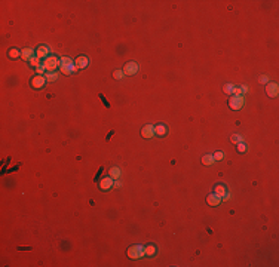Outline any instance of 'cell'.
Returning a JSON list of instances; mask_svg holds the SVG:
<instances>
[{
    "instance_id": "cell-2",
    "label": "cell",
    "mask_w": 279,
    "mask_h": 267,
    "mask_svg": "<svg viewBox=\"0 0 279 267\" xmlns=\"http://www.w3.org/2000/svg\"><path fill=\"white\" fill-rule=\"evenodd\" d=\"M244 104H245L244 95H233L232 98H229V107L232 110H241Z\"/></svg>"
},
{
    "instance_id": "cell-31",
    "label": "cell",
    "mask_w": 279,
    "mask_h": 267,
    "mask_svg": "<svg viewBox=\"0 0 279 267\" xmlns=\"http://www.w3.org/2000/svg\"><path fill=\"white\" fill-rule=\"evenodd\" d=\"M229 199H230V194H229V193H226L224 196L221 197V200H224V202H226V200H229Z\"/></svg>"
},
{
    "instance_id": "cell-3",
    "label": "cell",
    "mask_w": 279,
    "mask_h": 267,
    "mask_svg": "<svg viewBox=\"0 0 279 267\" xmlns=\"http://www.w3.org/2000/svg\"><path fill=\"white\" fill-rule=\"evenodd\" d=\"M43 66H45V68H46L48 71H54V70L61 67V60L56 58V57H48V58L45 60V62H43Z\"/></svg>"
},
{
    "instance_id": "cell-6",
    "label": "cell",
    "mask_w": 279,
    "mask_h": 267,
    "mask_svg": "<svg viewBox=\"0 0 279 267\" xmlns=\"http://www.w3.org/2000/svg\"><path fill=\"white\" fill-rule=\"evenodd\" d=\"M88 64H89V60H88V57H85V55L77 57L74 61V66L77 67V70H82L85 67H88Z\"/></svg>"
},
{
    "instance_id": "cell-4",
    "label": "cell",
    "mask_w": 279,
    "mask_h": 267,
    "mask_svg": "<svg viewBox=\"0 0 279 267\" xmlns=\"http://www.w3.org/2000/svg\"><path fill=\"white\" fill-rule=\"evenodd\" d=\"M137 71H138V64H137L135 61H129V62H126L125 67H123L125 76H134V74H137Z\"/></svg>"
},
{
    "instance_id": "cell-9",
    "label": "cell",
    "mask_w": 279,
    "mask_h": 267,
    "mask_svg": "<svg viewBox=\"0 0 279 267\" xmlns=\"http://www.w3.org/2000/svg\"><path fill=\"white\" fill-rule=\"evenodd\" d=\"M60 70H61V73L62 74H73L74 71H77V67L74 66V62L73 64H68V66H65V64H61V67H60Z\"/></svg>"
},
{
    "instance_id": "cell-16",
    "label": "cell",
    "mask_w": 279,
    "mask_h": 267,
    "mask_svg": "<svg viewBox=\"0 0 279 267\" xmlns=\"http://www.w3.org/2000/svg\"><path fill=\"white\" fill-rule=\"evenodd\" d=\"M21 55H22V51H18V49H15V48H12V49L7 51V57L12 58V60L18 58V57H21Z\"/></svg>"
},
{
    "instance_id": "cell-20",
    "label": "cell",
    "mask_w": 279,
    "mask_h": 267,
    "mask_svg": "<svg viewBox=\"0 0 279 267\" xmlns=\"http://www.w3.org/2000/svg\"><path fill=\"white\" fill-rule=\"evenodd\" d=\"M45 77H46L48 82H55V80L58 79V74L55 73V71H48V73L45 74Z\"/></svg>"
},
{
    "instance_id": "cell-26",
    "label": "cell",
    "mask_w": 279,
    "mask_h": 267,
    "mask_svg": "<svg viewBox=\"0 0 279 267\" xmlns=\"http://www.w3.org/2000/svg\"><path fill=\"white\" fill-rule=\"evenodd\" d=\"M212 156H214V159H215V160H223V159H224V153H223V152H217V153H214Z\"/></svg>"
},
{
    "instance_id": "cell-15",
    "label": "cell",
    "mask_w": 279,
    "mask_h": 267,
    "mask_svg": "<svg viewBox=\"0 0 279 267\" xmlns=\"http://www.w3.org/2000/svg\"><path fill=\"white\" fill-rule=\"evenodd\" d=\"M214 193L218 194L220 197H223V196L227 193V190H226V187L223 186V184H217V186H215V188H214Z\"/></svg>"
},
{
    "instance_id": "cell-13",
    "label": "cell",
    "mask_w": 279,
    "mask_h": 267,
    "mask_svg": "<svg viewBox=\"0 0 279 267\" xmlns=\"http://www.w3.org/2000/svg\"><path fill=\"white\" fill-rule=\"evenodd\" d=\"M155 134L159 135V137H165V135L168 134V128L165 126V125H162V123H159V125L155 126Z\"/></svg>"
},
{
    "instance_id": "cell-29",
    "label": "cell",
    "mask_w": 279,
    "mask_h": 267,
    "mask_svg": "<svg viewBox=\"0 0 279 267\" xmlns=\"http://www.w3.org/2000/svg\"><path fill=\"white\" fill-rule=\"evenodd\" d=\"M45 70H46V68H45V66H43V64H42L40 67H37V68H36L37 74H40V76H42V73H45Z\"/></svg>"
},
{
    "instance_id": "cell-17",
    "label": "cell",
    "mask_w": 279,
    "mask_h": 267,
    "mask_svg": "<svg viewBox=\"0 0 279 267\" xmlns=\"http://www.w3.org/2000/svg\"><path fill=\"white\" fill-rule=\"evenodd\" d=\"M109 174L113 180H117V178L120 177V169H119L117 166H113V168H110L109 169Z\"/></svg>"
},
{
    "instance_id": "cell-30",
    "label": "cell",
    "mask_w": 279,
    "mask_h": 267,
    "mask_svg": "<svg viewBox=\"0 0 279 267\" xmlns=\"http://www.w3.org/2000/svg\"><path fill=\"white\" fill-rule=\"evenodd\" d=\"M260 82H261V83H267V82H269V77H267V76H261V77H260Z\"/></svg>"
},
{
    "instance_id": "cell-12",
    "label": "cell",
    "mask_w": 279,
    "mask_h": 267,
    "mask_svg": "<svg viewBox=\"0 0 279 267\" xmlns=\"http://www.w3.org/2000/svg\"><path fill=\"white\" fill-rule=\"evenodd\" d=\"M113 186V178L111 177H104L101 181H100V188L101 190H109Z\"/></svg>"
},
{
    "instance_id": "cell-18",
    "label": "cell",
    "mask_w": 279,
    "mask_h": 267,
    "mask_svg": "<svg viewBox=\"0 0 279 267\" xmlns=\"http://www.w3.org/2000/svg\"><path fill=\"white\" fill-rule=\"evenodd\" d=\"M214 162H215V159H214V156H212V154H205L204 157H202V163H204V165H206V166L212 165Z\"/></svg>"
},
{
    "instance_id": "cell-10",
    "label": "cell",
    "mask_w": 279,
    "mask_h": 267,
    "mask_svg": "<svg viewBox=\"0 0 279 267\" xmlns=\"http://www.w3.org/2000/svg\"><path fill=\"white\" fill-rule=\"evenodd\" d=\"M48 55H49V48L48 46H39L37 49H36V57L39 58V60H42V58H48Z\"/></svg>"
},
{
    "instance_id": "cell-21",
    "label": "cell",
    "mask_w": 279,
    "mask_h": 267,
    "mask_svg": "<svg viewBox=\"0 0 279 267\" xmlns=\"http://www.w3.org/2000/svg\"><path fill=\"white\" fill-rule=\"evenodd\" d=\"M233 88H235V85H232V83H226L224 86H223V91H224L226 93H229V95H233Z\"/></svg>"
},
{
    "instance_id": "cell-28",
    "label": "cell",
    "mask_w": 279,
    "mask_h": 267,
    "mask_svg": "<svg viewBox=\"0 0 279 267\" xmlns=\"http://www.w3.org/2000/svg\"><path fill=\"white\" fill-rule=\"evenodd\" d=\"M61 60V64H65V66H68V64H73V61L70 60L68 57H62V58H60Z\"/></svg>"
},
{
    "instance_id": "cell-19",
    "label": "cell",
    "mask_w": 279,
    "mask_h": 267,
    "mask_svg": "<svg viewBox=\"0 0 279 267\" xmlns=\"http://www.w3.org/2000/svg\"><path fill=\"white\" fill-rule=\"evenodd\" d=\"M144 252H146V255H149V257H153V255L156 254V247H155V245H147V247L144 248Z\"/></svg>"
},
{
    "instance_id": "cell-14",
    "label": "cell",
    "mask_w": 279,
    "mask_h": 267,
    "mask_svg": "<svg viewBox=\"0 0 279 267\" xmlns=\"http://www.w3.org/2000/svg\"><path fill=\"white\" fill-rule=\"evenodd\" d=\"M33 49L31 48H25V49H22V55H21V58L22 60H27L30 61V58H33Z\"/></svg>"
},
{
    "instance_id": "cell-27",
    "label": "cell",
    "mask_w": 279,
    "mask_h": 267,
    "mask_svg": "<svg viewBox=\"0 0 279 267\" xmlns=\"http://www.w3.org/2000/svg\"><path fill=\"white\" fill-rule=\"evenodd\" d=\"M233 95H244V91L241 86H235L233 88Z\"/></svg>"
},
{
    "instance_id": "cell-1",
    "label": "cell",
    "mask_w": 279,
    "mask_h": 267,
    "mask_svg": "<svg viewBox=\"0 0 279 267\" xmlns=\"http://www.w3.org/2000/svg\"><path fill=\"white\" fill-rule=\"evenodd\" d=\"M126 255H128L129 258H132V260L141 258V257L146 255V252H144V247H141V245H132V247L128 248Z\"/></svg>"
},
{
    "instance_id": "cell-24",
    "label": "cell",
    "mask_w": 279,
    "mask_h": 267,
    "mask_svg": "<svg viewBox=\"0 0 279 267\" xmlns=\"http://www.w3.org/2000/svg\"><path fill=\"white\" fill-rule=\"evenodd\" d=\"M236 146H238V152H239V153H244V152H246V144L244 143V141H242V143H238Z\"/></svg>"
},
{
    "instance_id": "cell-11",
    "label": "cell",
    "mask_w": 279,
    "mask_h": 267,
    "mask_svg": "<svg viewBox=\"0 0 279 267\" xmlns=\"http://www.w3.org/2000/svg\"><path fill=\"white\" fill-rule=\"evenodd\" d=\"M220 202H221V197L215 193H211L206 197V203H208L209 206H217V205H220Z\"/></svg>"
},
{
    "instance_id": "cell-25",
    "label": "cell",
    "mask_w": 279,
    "mask_h": 267,
    "mask_svg": "<svg viewBox=\"0 0 279 267\" xmlns=\"http://www.w3.org/2000/svg\"><path fill=\"white\" fill-rule=\"evenodd\" d=\"M123 76H125L123 70H116L115 73H113V77H115V79H123Z\"/></svg>"
},
{
    "instance_id": "cell-8",
    "label": "cell",
    "mask_w": 279,
    "mask_h": 267,
    "mask_svg": "<svg viewBox=\"0 0 279 267\" xmlns=\"http://www.w3.org/2000/svg\"><path fill=\"white\" fill-rule=\"evenodd\" d=\"M141 135H143L144 138H151L153 135H156V134H155V126H153V125H146V126H143Z\"/></svg>"
},
{
    "instance_id": "cell-5",
    "label": "cell",
    "mask_w": 279,
    "mask_h": 267,
    "mask_svg": "<svg viewBox=\"0 0 279 267\" xmlns=\"http://www.w3.org/2000/svg\"><path fill=\"white\" fill-rule=\"evenodd\" d=\"M45 83H46V77L45 76H40V74H37V76H34L33 79H31V86L34 89H40V88L45 86Z\"/></svg>"
},
{
    "instance_id": "cell-23",
    "label": "cell",
    "mask_w": 279,
    "mask_h": 267,
    "mask_svg": "<svg viewBox=\"0 0 279 267\" xmlns=\"http://www.w3.org/2000/svg\"><path fill=\"white\" fill-rule=\"evenodd\" d=\"M30 64L37 68V67H40V60H39L37 57H33V58H30Z\"/></svg>"
},
{
    "instance_id": "cell-7",
    "label": "cell",
    "mask_w": 279,
    "mask_h": 267,
    "mask_svg": "<svg viewBox=\"0 0 279 267\" xmlns=\"http://www.w3.org/2000/svg\"><path fill=\"white\" fill-rule=\"evenodd\" d=\"M279 92V88L276 83H267L266 85V93L270 97V98H273V97H276Z\"/></svg>"
},
{
    "instance_id": "cell-22",
    "label": "cell",
    "mask_w": 279,
    "mask_h": 267,
    "mask_svg": "<svg viewBox=\"0 0 279 267\" xmlns=\"http://www.w3.org/2000/svg\"><path fill=\"white\" fill-rule=\"evenodd\" d=\"M230 141L233 143V144H238V143H242L244 138H242L241 135H236V134H235V135H232V137H230Z\"/></svg>"
}]
</instances>
